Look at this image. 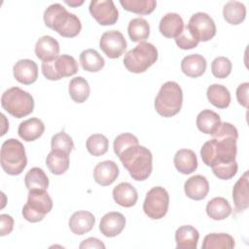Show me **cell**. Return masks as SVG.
Returning <instances> with one entry per match:
<instances>
[{
	"label": "cell",
	"instance_id": "cell-1",
	"mask_svg": "<svg viewBox=\"0 0 249 249\" xmlns=\"http://www.w3.org/2000/svg\"><path fill=\"white\" fill-rule=\"evenodd\" d=\"M238 132L231 123H221L212 134V139L205 142L200 149V157L207 166L220 162L235 160Z\"/></svg>",
	"mask_w": 249,
	"mask_h": 249
},
{
	"label": "cell",
	"instance_id": "cell-2",
	"mask_svg": "<svg viewBox=\"0 0 249 249\" xmlns=\"http://www.w3.org/2000/svg\"><path fill=\"white\" fill-rule=\"evenodd\" d=\"M119 159L132 179L136 181H144L152 173L153 156L144 146L132 145L123 151Z\"/></svg>",
	"mask_w": 249,
	"mask_h": 249
},
{
	"label": "cell",
	"instance_id": "cell-3",
	"mask_svg": "<svg viewBox=\"0 0 249 249\" xmlns=\"http://www.w3.org/2000/svg\"><path fill=\"white\" fill-rule=\"evenodd\" d=\"M44 21L46 26L65 38L76 37L82 29L79 18L69 13L59 3L52 4L46 9L44 12Z\"/></svg>",
	"mask_w": 249,
	"mask_h": 249
},
{
	"label": "cell",
	"instance_id": "cell-4",
	"mask_svg": "<svg viewBox=\"0 0 249 249\" xmlns=\"http://www.w3.org/2000/svg\"><path fill=\"white\" fill-rule=\"evenodd\" d=\"M183 104V91L181 87L173 81L164 83L155 98L157 113L164 118H170L178 114Z\"/></svg>",
	"mask_w": 249,
	"mask_h": 249
},
{
	"label": "cell",
	"instance_id": "cell-5",
	"mask_svg": "<svg viewBox=\"0 0 249 249\" xmlns=\"http://www.w3.org/2000/svg\"><path fill=\"white\" fill-rule=\"evenodd\" d=\"M0 163L9 175H19L27 164L25 149L22 143L15 138L6 140L1 147Z\"/></svg>",
	"mask_w": 249,
	"mask_h": 249
},
{
	"label": "cell",
	"instance_id": "cell-6",
	"mask_svg": "<svg viewBox=\"0 0 249 249\" xmlns=\"http://www.w3.org/2000/svg\"><path fill=\"white\" fill-rule=\"evenodd\" d=\"M1 105L10 115L20 119L33 112L34 99L29 92L18 87H13L3 92Z\"/></svg>",
	"mask_w": 249,
	"mask_h": 249
},
{
	"label": "cell",
	"instance_id": "cell-7",
	"mask_svg": "<svg viewBox=\"0 0 249 249\" xmlns=\"http://www.w3.org/2000/svg\"><path fill=\"white\" fill-rule=\"evenodd\" d=\"M157 48L148 42H141L129 50L124 57V67L132 73H143L158 59Z\"/></svg>",
	"mask_w": 249,
	"mask_h": 249
},
{
	"label": "cell",
	"instance_id": "cell-8",
	"mask_svg": "<svg viewBox=\"0 0 249 249\" xmlns=\"http://www.w3.org/2000/svg\"><path fill=\"white\" fill-rule=\"evenodd\" d=\"M53 208V199L46 190L32 189L28 192L27 202L23 205L22 216L30 223L42 221Z\"/></svg>",
	"mask_w": 249,
	"mask_h": 249
},
{
	"label": "cell",
	"instance_id": "cell-9",
	"mask_svg": "<svg viewBox=\"0 0 249 249\" xmlns=\"http://www.w3.org/2000/svg\"><path fill=\"white\" fill-rule=\"evenodd\" d=\"M41 67L45 78L51 81L73 76L79 70L78 62L69 54H60L51 61H44Z\"/></svg>",
	"mask_w": 249,
	"mask_h": 249
},
{
	"label": "cell",
	"instance_id": "cell-10",
	"mask_svg": "<svg viewBox=\"0 0 249 249\" xmlns=\"http://www.w3.org/2000/svg\"><path fill=\"white\" fill-rule=\"evenodd\" d=\"M169 195L162 187H154L146 195L143 202L145 214L154 220L163 218L168 210Z\"/></svg>",
	"mask_w": 249,
	"mask_h": 249
},
{
	"label": "cell",
	"instance_id": "cell-11",
	"mask_svg": "<svg viewBox=\"0 0 249 249\" xmlns=\"http://www.w3.org/2000/svg\"><path fill=\"white\" fill-rule=\"evenodd\" d=\"M187 27L198 42H207L216 35V25L213 18L202 12L194 14L190 18Z\"/></svg>",
	"mask_w": 249,
	"mask_h": 249
},
{
	"label": "cell",
	"instance_id": "cell-12",
	"mask_svg": "<svg viewBox=\"0 0 249 249\" xmlns=\"http://www.w3.org/2000/svg\"><path fill=\"white\" fill-rule=\"evenodd\" d=\"M92 18L101 25L115 24L119 12L112 0H92L89 7Z\"/></svg>",
	"mask_w": 249,
	"mask_h": 249
},
{
	"label": "cell",
	"instance_id": "cell-13",
	"mask_svg": "<svg viewBox=\"0 0 249 249\" xmlns=\"http://www.w3.org/2000/svg\"><path fill=\"white\" fill-rule=\"evenodd\" d=\"M127 44L124 35L118 30H109L101 35L99 48L109 58H118L124 54Z\"/></svg>",
	"mask_w": 249,
	"mask_h": 249
},
{
	"label": "cell",
	"instance_id": "cell-14",
	"mask_svg": "<svg viewBox=\"0 0 249 249\" xmlns=\"http://www.w3.org/2000/svg\"><path fill=\"white\" fill-rule=\"evenodd\" d=\"M125 227L124 216L116 211L106 213L100 220L99 230L107 237H114L120 234Z\"/></svg>",
	"mask_w": 249,
	"mask_h": 249
},
{
	"label": "cell",
	"instance_id": "cell-15",
	"mask_svg": "<svg viewBox=\"0 0 249 249\" xmlns=\"http://www.w3.org/2000/svg\"><path fill=\"white\" fill-rule=\"evenodd\" d=\"M14 78L23 85H31L38 78V66L31 59H20L13 67Z\"/></svg>",
	"mask_w": 249,
	"mask_h": 249
},
{
	"label": "cell",
	"instance_id": "cell-16",
	"mask_svg": "<svg viewBox=\"0 0 249 249\" xmlns=\"http://www.w3.org/2000/svg\"><path fill=\"white\" fill-rule=\"evenodd\" d=\"M120 170L117 163L113 160L98 162L93 169V179L101 186L111 185L119 176Z\"/></svg>",
	"mask_w": 249,
	"mask_h": 249
},
{
	"label": "cell",
	"instance_id": "cell-17",
	"mask_svg": "<svg viewBox=\"0 0 249 249\" xmlns=\"http://www.w3.org/2000/svg\"><path fill=\"white\" fill-rule=\"evenodd\" d=\"M184 191L188 197L194 200H201L206 197L209 192V183L202 175H194L184 184Z\"/></svg>",
	"mask_w": 249,
	"mask_h": 249
},
{
	"label": "cell",
	"instance_id": "cell-18",
	"mask_svg": "<svg viewBox=\"0 0 249 249\" xmlns=\"http://www.w3.org/2000/svg\"><path fill=\"white\" fill-rule=\"evenodd\" d=\"M95 224V217L89 211H77L69 219V228L75 234L82 235L90 231Z\"/></svg>",
	"mask_w": 249,
	"mask_h": 249
},
{
	"label": "cell",
	"instance_id": "cell-19",
	"mask_svg": "<svg viewBox=\"0 0 249 249\" xmlns=\"http://www.w3.org/2000/svg\"><path fill=\"white\" fill-rule=\"evenodd\" d=\"M59 44L52 36L45 35L41 37L35 45L36 56L44 61H51L59 54Z\"/></svg>",
	"mask_w": 249,
	"mask_h": 249
},
{
	"label": "cell",
	"instance_id": "cell-20",
	"mask_svg": "<svg viewBox=\"0 0 249 249\" xmlns=\"http://www.w3.org/2000/svg\"><path fill=\"white\" fill-rule=\"evenodd\" d=\"M232 199L236 212L244 211L249 206V190H248V171L236 181L232 189Z\"/></svg>",
	"mask_w": 249,
	"mask_h": 249
},
{
	"label": "cell",
	"instance_id": "cell-21",
	"mask_svg": "<svg viewBox=\"0 0 249 249\" xmlns=\"http://www.w3.org/2000/svg\"><path fill=\"white\" fill-rule=\"evenodd\" d=\"M199 238L198 231L193 226H181L175 231L177 249H196Z\"/></svg>",
	"mask_w": 249,
	"mask_h": 249
},
{
	"label": "cell",
	"instance_id": "cell-22",
	"mask_svg": "<svg viewBox=\"0 0 249 249\" xmlns=\"http://www.w3.org/2000/svg\"><path fill=\"white\" fill-rule=\"evenodd\" d=\"M114 200L123 207H131L135 205L138 199L136 189L127 182H123L113 189Z\"/></svg>",
	"mask_w": 249,
	"mask_h": 249
},
{
	"label": "cell",
	"instance_id": "cell-23",
	"mask_svg": "<svg viewBox=\"0 0 249 249\" xmlns=\"http://www.w3.org/2000/svg\"><path fill=\"white\" fill-rule=\"evenodd\" d=\"M160 32L166 38H176L184 29L182 18L176 13L164 15L160 21Z\"/></svg>",
	"mask_w": 249,
	"mask_h": 249
},
{
	"label": "cell",
	"instance_id": "cell-24",
	"mask_svg": "<svg viewBox=\"0 0 249 249\" xmlns=\"http://www.w3.org/2000/svg\"><path fill=\"white\" fill-rule=\"evenodd\" d=\"M206 66V59L198 53L189 54L181 61L182 72L191 78L200 77L205 72Z\"/></svg>",
	"mask_w": 249,
	"mask_h": 249
},
{
	"label": "cell",
	"instance_id": "cell-25",
	"mask_svg": "<svg viewBox=\"0 0 249 249\" xmlns=\"http://www.w3.org/2000/svg\"><path fill=\"white\" fill-rule=\"evenodd\" d=\"M45 131L44 123L38 118H31L21 122L18 128V133L26 142L34 141L42 136Z\"/></svg>",
	"mask_w": 249,
	"mask_h": 249
},
{
	"label": "cell",
	"instance_id": "cell-26",
	"mask_svg": "<svg viewBox=\"0 0 249 249\" xmlns=\"http://www.w3.org/2000/svg\"><path fill=\"white\" fill-rule=\"evenodd\" d=\"M175 168L182 174H191L197 168V159L193 150L181 149L174 156Z\"/></svg>",
	"mask_w": 249,
	"mask_h": 249
},
{
	"label": "cell",
	"instance_id": "cell-27",
	"mask_svg": "<svg viewBox=\"0 0 249 249\" xmlns=\"http://www.w3.org/2000/svg\"><path fill=\"white\" fill-rule=\"evenodd\" d=\"M69 154L59 150H52L46 159V165L54 175L63 174L69 168Z\"/></svg>",
	"mask_w": 249,
	"mask_h": 249
},
{
	"label": "cell",
	"instance_id": "cell-28",
	"mask_svg": "<svg viewBox=\"0 0 249 249\" xmlns=\"http://www.w3.org/2000/svg\"><path fill=\"white\" fill-rule=\"evenodd\" d=\"M206 214L215 221H221L231 214V206L225 197L217 196L207 202Z\"/></svg>",
	"mask_w": 249,
	"mask_h": 249
},
{
	"label": "cell",
	"instance_id": "cell-29",
	"mask_svg": "<svg viewBox=\"0 0 249 249\" xmlns=\"http://www.w3.org/2000/svg\"><path fill=\"white\" fill-rule=\"evenodd\" d=\"M196 126L198 130L205 134L212 135L221 124L220 116L212 110H202L196 117Z\"/></svg>",
	"mask_w": 249,
	"mask_h": 249
},
{
	"label": "cell",
	"instance_id": "cell-30",
	"mask_svg": "<svg viewBox=\"0 0 249 249\" xmlns=\"http://www.w3.org/2000/svg\"><path fill=\"white\" fill-rule=\"evenodd\" d=\"M206 95L209 102L219 109H226L231 103V93L229 89L220 84H213L208 87Z\"/></svg>",
	"mask_w": 249,
	"mask_h": 249
},
{
	"label": "cell",
	"instance_id": "cell-31",
	"mask_svg": "<svg viewBox=\"0 0 249 249\" xmlns=\"http://www.w3.org/2000/svg\"><path fill=\"white\" fill-rule=\"evenodd\" d=\"M223 17L230 24H240L246 18V8L241 2L229 1L223 8Z\"/></svg>",
	"mask_w": 249,
	"mask_h": 249
},
{
	"label": "cell",
	"instance_id": "cell-32",
	"mask_svg": "<svg viewBox=\"0 0 249 249\" xmlns=\"http://www.w3.org/2000/svg\"><path fill=\"white\" fill-rule=\"evenodd\" d=\"M68 91L73 101L77 103H83L89 98L90 88L88 81L84 77L78 76L70 81Z\"/></svg>",
	"mask_w": 249,
	"mask_h": 249
},
{
	"label": "cell",
	"instance_id": "cell-33",
	"mask_svg": "<svg viewBox=\"0 0 249 249\" xmlns=\"http://www.w3.org/2000/svg\"><path fill=\"white\" fill-rule=\"evenodd\" d=\"M234 246L235 242L233 237L225 232H213L205 235L201 245L202 249H231Z\"/></svg>",
	"mask_w": 249,
	"mask_h": 249
},
{
	"label": "cell",
	"instance_id": "cell-34",
	"mask_svg": "<svg viewBox=\"0 0 249 249\" xmlns=\"http://www.w3.org/2000/svg\"><path fill=\"white\" fill-rule=\"evenodd\" d=\"M80 63L84 70L88 72H98L104 65V58L93 49H87L80 54Z\"/></svg>",
	"mask_w": 249,
	"mask_h": 249
},
{
	"label": "cell",
	"instance_id": "cell-35",
	"mask_svg": "<svg viewBox=\"0 0 249 249\" xmlns=\"http://www.w3.org/2000/svg\"><path fill=\"white\" fill-rule=\"evenodd\" d=\"M127 33L132 42H143L150 35V25L143 18H132L127 26Z\"/></svg>",
	"mask_w": 249,
	"mask_h": 249
},
{
	"label": "cell",
	"instance_id": "cell-36",
	"mask_svg": "<svg viewBox=\"0 0 249 249\" xmlns=\"http://www.w3.org/2000/svg\"><path fill=\"white\" fill-rule=\"evenodd\" d=\"M24 184L28 190H47L49 187V178L42 168L32 167L24 176Z\"/></svg>",
	"mask_w": 249,
	"mask_h": 249
},
{
	"label": "cell",
	"instance_id": "cell-37",
	"mask_svg": "<svg viewBox=\"0 0 249 249\" xmlns=\"http://www.w3.org/2000/svg\"><path fill=\"white\" fill-rule=\"evenodd\" d=\"M120 4L124 10L138 15H149L157 6L155 0H121Z\"/></svg>",
	"mask_w": 249,
	"mask_h": 249
},
{
	"label": "cell",
	"instance_id": "cell-38",
	"mask_svg": "<svg viewBox=\"0 0 249 249\" xmlns=\"http://www.w3.org/2000/svg\"><path fill=\"white\" fill-rule=\"evenodd\" d=\"M87 150L89 153L94 157H100L104 155L109 148V140L107 137L100 133H95L90 135L87 139Z\"/></svg>",
	"mask_w": 249,
	"mask_h": 249
},
{
	"label": "cell",
	"instance_id": "cell-39",
	"mask_svg": "<svg viewBox=\"0 0 249 249\" xmlns=\"http://www.w3.org/2000/svg\"><path fill=\"white\" fill-rule=\"evenodd\" d=\"M211 168L216 177L222 180H229L236 174L238 165L236 160H232L229 162H220L213 164Z\"/></svg>",
	"mask_w": 249,
	"mask_h": 249
},
{
	"label": "cell",
	"instance_id": "cell-40",
	"mask_svg": "<svg viewBox=\"0 0 249 249\" xmlns=\"http://www.w3.org/2000/svg\"><path fill=\"white\" fill-rule=\"evenodd\" d=\"M231 60L225 56H218L211 63L212 74L218 79L227 78L231 74Z\"/></svg>",
	"mask_w": 249,
	"mask_h": 249
},
{
	"label": "cell",
	"instance_id": "cell-41",
	"mask_svg": "<svg viewBox=\"0 0 249 249\" xmlns=\"http://www.w3.org/2000/svg\"><path fill=\"white\" fill-rule=\"evenodd\" d=\"M51 147L52 150H59L70 154L74 148V143L72 138L66 132L60 131L52 137Z\"/></svg>",
	"mask_w": 249,
	"mask_h": 249
},
{
	"label": "cell",
	"instance_id": "cell-42",
	"mask_svg": "<svg viewBox=\"0 0 249 249\" xmlns=\"http://www.w3.org/2000/svg\"><path fill=\"white\" fill-rule=\"evenodd\" d=\"M136 144H139V143H138V139L135 135H133L131 133H127V132L122 133V134L118 135L114 140V144H113L114 152L119 157L123 151H124L128 147H130L132 145H136Z\"/></svg>",
	"mask_w": 249,
	"mask_h": 249
},
{
	"label": "cell",
	"instance_id": "cell-43",
	"mask_svg": "<svg viewBox=\"0 0 249 249\" xmlns=\"http://www.w3.org/2000/svg\"><path fill=\"white\" fill-rule=\"evenodd\" d=\"M175 43L182 50H191L196 48L199 42L193 36L186 25L183 31L175 38Z\"/></svg>",
	"mask_w": 249,
	"mask_h": 249
},
{
	"label": "cell",
	"instance_id": "cell-44",
	"mask_svg": "<svg viewBox=\"0 0 249 249\" xmlns=\"http://www.w3.org/2000/svg\"><path fill=\"white\" fill-rule=\"evenodd\" d=\"M0 222H1L0 235L5 236V235L11 233L13 231V228H14V219L8 214H1Z\"/></svg>",
	"mask_w": 249,
	"mask_h": 249
},
{
	"label": "cell",
	"instance_id": "cell-45",
	"mask_svg": "<svg viewBox=\"0 0 249 249\" xmlns=\"http://www.w3.org/2000/svg\"><path fill=\"white\" fill-rule=\"evenodd\" d=\"M248 89L249 83H243L239 85L236 89V98L240 105L247 108L248 107Z\"/></svg>",
	"mask_w": 249,
	"mask_h": 249
},
{
	"label": "cell",
	"instance_id": "cell-46",
	"mask_svg": "<svg viewBox=\"0 0 249 249\" xmlns=\"http://www.w3.org/2000/svg\"><path fill=\"white\" fill-rule=\"evenodd\" d=\"M81 249H85V248H102L104 249L105 248V245L104 243L95 238V237H89L87 239H85L79 246Z\"/></svg>",
	"mask_w": 249,
	"mask_h": 249
},
{
	"label": "cell",
	"instance_id": "cell-47",
	"mask_svg": "<svg viewBox=\"0 0 249 249\" xmlns=\"http://www.w3.org/2000/svg\"><path fill=\"white\" fill-rule=\"evenodd\" d=\"M65 3L69 6H72V7H77V6H80L84 3V1H65Z\"/></svg>",
	"mask_w": 249,
	"mask_h": 249
}]
</instances>
